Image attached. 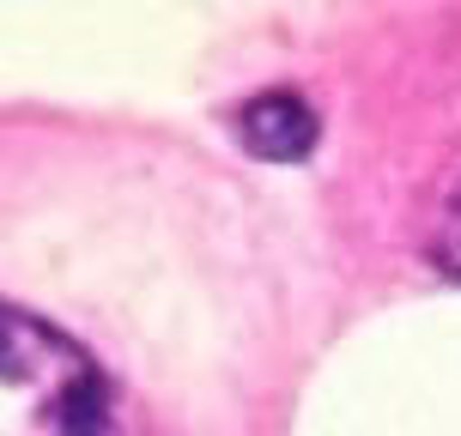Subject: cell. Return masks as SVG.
Segmentation results:
<instances>
[{
    "instance_id": "1",
    "label": "cell",
    "mask_w": 461,
    "mask_h": 436,
    "mask_svg": "<svg viewBox=\"0 0 461 436\" xmlns=\"http://www.w3.org/2000/svg\"><path fill=\"white\" fill-rule=\"evenodd\" d=\"M0 436H122L97 364L49 322L0 303Z\"/></svg>"
},
{
    "instance_id": "2",
    "label": "cell",
    "mask_w": 461,
    "mask_h": 436,
    "mask_svg": "<svg viewBox=\"0 0 461 436\" xmlns=\"http://www.w3.org/2000/svg\"><path fill=\"white\" fill-rule=\"evenodd\" d=\"M237 134L249 139L255 158L298 164V158H310V146H316L322 128H316V110L298 92H261L237 110Z\"/></svg>"
},
{
    "instance_id": "3",
    "label": "cell",
    "mask_w": 461,
    "mask_h": 436,
    "mask_svg": "<svg viewBox=\"0 0 461 436\" xmlns=\"http://www.w3.org/2000/svg\"><path fill=\"white\" fill-rule=\"evenodd\" d=\"M431 254H438L443 267H456V273H461V188L449 194V207H443V218H438V236H431Z\"/></svg>"
}]
</instances>
